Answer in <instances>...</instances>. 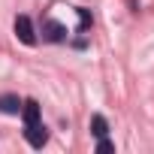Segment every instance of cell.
I'll use <instances>...</instances> for the list:
<instances>
[{"mask_svg": "<svg viewBox=\"0 0 154 154\" xmlns=\"http://www.w3.org/2000/svg\"><path fill=\"white\" fill-rule=\"evenodd\" d=\"M15 36H18L24 45H33V42H36V33H33V24H30L27 15H18V18H15Z\"/></svg>", "mask_w": 154, "mask_h": 154, "instance_id": "obj_1", "label": "cell"}, {"mask_svg": "<svg viewBox=\"0 0 154 154\" xmlns=\"http://www.w3.org/2000/svg\"><path fill=\"white\" fill-rule=\"evenodd\" d=\"M42 36H45L48 42H63V39H66V27H63L60 21H54V18H45V21H42Z\"/></svg>", "mask_w": 154, "mask_h": 154, "instance_id": "obj_2", "label": "cell"}, {"mask_svg": "<svg viewBox=\"0 0 154 154\" xmlns=\"http://www.w3.org/2000/svg\"><path fill=\"white\" fill-rule=\"evenodd\" d=\"M24 139H27L33 148H42V145L48 142V133H45L42 124H27V127H24Z\"/></svg>", "mask_w": 154, "mask_h": 154, "instance_id": "obj_3", "label": "cell"}, {"mask_svg": "<svg viewBox=\"0 0 154 154\" xmlns=\"http://www.w3.org/2000/svg\"><path fill=\"white\" fill-rule=\"evenodd\" d=\"M21 118H24V127L27 124H39V103L36 100H24L21 103Z\"/></svg>", "mask_w": 154, "mask_h": 154, "instance_id": "obj_4", "label": "cell"}, {"mask_svg": "<svg viewBox=\"0 0 154 154\" xmlns=\"http://www.w3.org/2000/svg\"><path fill=\"white\" fill-rule=\"evenodd\" d=\"M0 112H3V115H18V112H21V100L12 97V94L0 97Z\"/></svg>", "mask_w": 154, "mask_h": 154, "instance_id": "obj_5", "label": "cell"}, {"mask_svg": "<svg viewBox=\"0 0 154 154\" xmlns=\"http://www.w3.org/2000/svg\"><path fill=\"white\" fill-rule=\"evenodd\" d=\"M91 133H94L97 139H103V136L109 133V124H106L103 115H94V118H91Z\"/></svg>", "mask_w": 154, "mask_h": 154, "instance_id": "obj_6", "label": "cell"}, {"mask_svg": "<svg viewBox=\"0 0 154 154\" xmlns=\"http://www.w3.org/2000/svg\"><path fill=\"white\" fill-rule=\"evenodd\" d=\"M75 12H79V18H82V24H79V30L85 33V30L91 27V21H94V18H91V12H88V9H82V6H79V9H75Z\"/></svg>", "mask_w": 154, "mask_h": 154, "instance_id": "obj_7", "label": "cell"}, {"mask_svg": "<svg viewBox=\"0 0 154 154\" xmlns=\"http://www.w3.org/2000/svg\"><path fill=\"white\" fill-rule=\"evenodd\" d=\"M97 151H100V154H112V151H115V145H112V142H109V139L103 136V139L97 142Z\"/></svg>", "mask_w": 154, "mask_h": 154, "instance_id": "obj_8", "label": "cell"}]
</instances>
